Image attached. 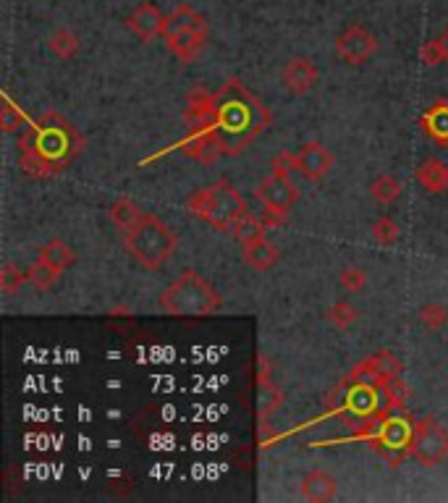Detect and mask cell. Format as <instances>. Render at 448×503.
<instances>
[{
  "label": "cell",
  "mask_w": 448,
  "mask_h": 503,
  "mask_svg": "<svg viewBox=\"0 0 448 503\" xmlns=\"http://www.w3.org/2000/svg\"><path fill=\"white\" fill-rule=\"evenodd\" d=\"M84 145L87 139L68 118L45 113L19 137V163L32 178H51L68 166Z\"/></svg>",
  "instance_id": "6da1fadb"
},
{
  "label": "cell",
  "mask_w": 448,
  "mask_h": 503,
  "mask_svg": "<svg viewBox=\"0 0 448 503\" xmlns=\"http://www.w3.org/2000/svg\"><path fill=\"white\" fill-rule=\"evenodd\" d=\"M216 98H218L216 134L224 147V158H236L255 139L265 134V129L271 126V113L239 79H228L221 92H216Z\"/></svg>",
  "instance_id": "7a4b0ae2"
},
{
  "label": "cell",
  "mask_w": 448,
  "mask_h": 503,
  "mask_svg": "<svg viewBox=\"0 0 448 503\" xmlns=\"http://www.w3.org/2000/svg\"><path fill=\"white\" fill-rule=\"evenodd\" d=\"M224 307L221 291L197 271H184L161 294V310L173 318H208Z\"/></svg>",
  "instance_id": "3957f363"
},
{
  "label": "cell",
  "mask_w": 448,
  "mask_h": 503,
  "mask_svg": "<svg viewBox=\"0 0 448 503\" xmlns=\"http://www.w3.org/2000/svg\"><path fill=\"white\" fill-rule=\"evenodd\" d=\"M186 210L210 228H216L221 233H231L233 225L239 224V218L247 213V202L236 192L233 184H228L225 178H218L202 189H194L186 200Z\"/></svg>",
  "instance_id": "277c9868"
},
{
  "label": "cell",
  "mask_w": 448,
  "mask_h": 503,
  "mask_svg": "<svg viewBox=\"0 0 448 503\" xmlns=\"http://www.w3.org/2000/svg\"><path fill=\"white\" fill-rule=\"evenodd\" d=\"M176 244H178V239H176L173 228L150 213H145L139 218V224L123 231L126 252L147 271H158L176 252Z\"/></svg>",
  "instance_id": "5b68a950"
},
{
  "label": "cell",
  "mask_w": 448,
  "mask_h": 503,
  "mask_svg": "<svg viewBox=\"0 0 448 503\" xmlns=\"http://www.w3.org/2000/svg\"><path fill=\"white\" fill-rule=\"evenodd\" d=\"M208 37H210V21L200 11H194L189 5H181V8H176L170 13L169 27L163 32V40H166L169 51L184 63H189V60L200 56V51L205 48Z\"/></svg>",
  "instance_id": "8992f818"
},
{
  "label": "cell",
  "mask_w": 448,
  "mask_h": 503,
  "mask_svg": "<svg viewBox=\"0 0 448 503\" xmlns=\"http://www.w3.org/2000/svg\"><path fill=\"white\" fill-rule=\"evenodd\" d=\"M406 453L422 467H436L448 459V428L436 417H422L412 425Z\"/></svg>",
  "instance_id": "52a82bcc"
},
{
  "label": "cell",
  "mask_w": 448,
  "mask_h": 503,
  "mask_svg": "<svg viewBox=\"0 0 448 503\" xmlns=\"http://www.w3.org/2000/svg\"><path fill=\"white\" fill-rule=\"evenodd\" d=\"M255 197L263 202L265 210L276 213V216H280V218L286 221V216L291 213V208H294L296 200H299V189H296V184L291 181V176H283V173L271 170V173L257 184Z\"/></svg>",
  "instance_id": "ba28073f"
},
{
  "label": "cell",
  "mask_w": 448,
  "mask_h": 503,
  "mask_svg": "<svg viewBox=\"0 0 448 503\" xmlns=\"http://www.w3.org/2000/svg\"><path fill=\"white\" fill-rule=\"evenodd\" d=\"M336 56L349 63V66H365L370 58L378 53V37L362 27V24H351L346 27L336 37Z\"/></svg>",
  "instance_id": "9c48e42d"
},
{
  "label": "cell",
  "mask_w": 448,
  "mask_h": 503,
  "mask_svg": "<svg viewBox=\"0 0 448 503\" xmlns=\"http://www.w3.org/2000/svg\"><path fill=\"white\" fill-rule=\"evenodd\" d=\"M184 123L186 131H216L218 123V98L202 87L192 90L186 108H184Z\"/></svg>",
  "instance_id": "30bf717a"
},
{
  "label": "cell",
  "mask_w": 448,
  "mask_h": 503,
  "mask_svg": "<svg viewBox=\"0 0 448 503\" xmlns=\"http://www.w3.org/2000/svg\"><path fill=\"white\" fill-rule=\"evenodd\" d=\"M318 79H320L318 66L304 56L286 60L283 68H280V84H283L286 92L294 95V98H304V95H310L312 87L318 84Z\"/></svg>",
  "instance_id": "8fae6325"
},
{
  "label": "cell",
  "mask_w": 448,
  "mask_h": 503,
  "mask_svg": "<svg viewBox=\"0 0 448 503\" xmlns=\"http://www.w3.org/2000/svg\"><path fill=\"white\" fill-rule=\"evenodd\" d=\"M294 161H296V170L302 173V178H307L312 184L323 181L334 168V155L323 142H304L294 153Z\"/></svg>",
  "instance_id": "7c38bea8"
},
{
  "label": "cell",
  "mask_w": 448,
  "mask_h": 503,
  "mask_svg": "<svg viewBox=\"0 0 448 503\" xmlns=\"http://www.w3.org/2000/svg\"><path fill=\"white\" fill-rule=\"evenodd\" d=\"M126 27L139 37V40H155V37H163L166 27H169V16L155 5V3H139L129 19H126Z\"/></svg>",
  "instance_id": "4fadbf2b"
},
{
  "label": "cell",
  "mask_w": 448,
  "mask_h": 503,
  "mask_svg": "<svg viewBox=\"0 0 448 503\" xmlns=\"http://www.w3.org/2000/svg\"><path fill=\"white\" fill-rule=\"evenodd\" d=\"M398 373H401V362L393 357L391 351H381V354H375V357H367L362 365H357V367L351 370V378H354V383L378 386V383L393 381Z\"/></svg>",
  "instance_id": "5bb4252c"
},
{
  "label": "cell",
  "mask_w": 448,
  "mask_h": 503,
  "mask_svg": "<svg viewBox=\"0 0 448 503\" xmlns=\"http://www.w3.org/2000/svg\"><path fill=\"white\" fill-rule=\"evenodd\" d=\"M178 147H181L184 158H192V161L205 163V166H210L218 158H224V147H221L218 134L213 129L210 131H189L186 139Z\"/></svg>",
  "instance_id": "9a60e30c"
},
{
  "label": "cell",
  "mask_w": 448,
  "mask_h": 503,
  "mask_svg": "<svg viewBox=\"0 0 448 503\" xmlns=\"http://www.w3.org/2000/svg\"><path fill=\"white\" fill-rule=\"evenodd\" d=\"M241 252H244V263H247L252 271H260V273L271 271V268L279 263V247H276L273 241H268L265 233L241 241Z\"/></svg>",
  "instance_id": "2e32d148"
},
{
  "label": "cell",
  "mask_w": 448,
  "mask_h": 503,
  "mask_svg": "<svg viewBox=\"0 0 448 503\" xmlns=\"http://www.w3.org/2000/svg\"><path fill=\"white\" fill-rule=\"evenodd\" d=\"M299 493L304 501L312 503H326L334 501L338 493V480L334 475L323 472V469H315V472H307L299 483Z\"/></svg>",
  "instance_id": "e0dca14e"
},
{
  "label": "cell",
  "mask_w": 448,
  "mask_h": 503,
  "mask_svg": "<svg viewBox=\"0 0 448 503\" xmlns=\"http://www.w3.org/2000/svg\"><path fill=\"white\" fill-rule=\"evenodd\" d=\"M417 184L430 194H446L448 192V166L438 158H428L417 166Z\"/></svg>",
  "instance_id": "ac0fdd59"
},
{
  "label": "cell",
  "mask_w": 448,
  "mask_h": 503,
  "mask_svg": "<svg viewBox=\"0 0 448 503\" xmlns=\"http://www.w3.org/2000/svg\"><path fill=\"white\" fill-rule=\"evenodd\" d=\"M420 123L436 145H448V100H438L430 111L422 113Z\"/></svg>",
  "instance_id": "d6986e66"
},
{
  "label": "cell",
  "mask_w": 448,
  "mask_h": 503,
  "mask_svg": "<svg viewBox=\"0 0 448 503\" xmlns=\"http://www.w3.org/2000/svg\"><path fill=\"white\" fill-rule=\"evenodd\" d=\"M108 216H111V221L115 228L129 231L131 225L139 224V218H142L145 213L137 208V202H134V200H129V197H118L111 208H108Z\"/></svg>",
  "instance_id": "ffe728a7"
},
{
  "label": "cell",
  "mask_w": 448,
  "mask_h": 503,
  "mask_svg": "<svg viewBox=\"0 0 448 503\" xmlns=\"http://www.w3.org/2000/svg\"><path fill=\"white\" fill-rule=\"evenodd\" d=\"M401 192H404V186H401V181L391 176V173H383V176H378L373 184H370V197L378 202V205H393L398 197H401Z\"/></svg>",
  "instance_id": "44dd1931"
},
{
  "label": "cell",
  "mask_w": 448,
  "mask_h": 503,
  "mask_svg": "<svg viewBox=\"0 0 448 503\" xmlns=\"http://www.w3.org/2000/svg\"><path fill=\"white\" fill-rule=\"evenodd\" d=\"M40 260H45V263H51L53 268H58L60 273L66 271V268H71L74 265V260H76V252L66 244V241H60V239H53V241H48L43 249H40Z\"/></svg>",
  "instance_id": "7402d4cb"
},
{
  "label": "cell",
  "mask_w": 448,
  "mask_h": 503,
  "mask_svg": "<svg viewBox=\"0 0 448 503\" xmlns=\"http://www.w3.org/2000/svg\"><path fill=\"white\" fill-rule=\"evenodd\" d=\"M48 48H51V53H56L58 58L68 60V58H74L79 53V40H76V35H74L68 27H56V29L51 32V37H48Z\"/></svg>",
  "instance_id": "603a6c76"
},
{
  "label": "cell",
  "mask_w": 448,
  "mask_h": 503,
  "mask_svg": "<svg viewBox=\"0 0 448 503\" xmlns=\"http://www.w3.org/2000/svg\"><path fill=\"white\" fill-rule=\"evenodd\" d=\"M27 276H29V283H32L37 291H51L58 283V279H60V271L53 268L51 263H45V260L37 257V263L27 271Z\"/></svg>",
  "instance_id": "cb8c5ba5"
},
{
  "label": "cell",
  "mask_w": 448,
  "mask_h": 503,
  "mask_svg": "<svg viewBox=\"0 0 448 503\" xmlns=\"http://www.w3.org/2000/svg\"><path fill=\"white\" fill-rule=\"evenodd\" d=\"M417 320L428 328V331H441L448 323V310L438 302H428L417 310Z\"/></svg>",
  "instance_id": "d4e9b609"
},
{
  "label": "cell",
  "mask_w": 448,
  "mask_h": 503,
  "mask_svg": "<svg viewBox=\"0 0 448 503\" xmlns=\"http://www.w3.org/2000/svg\"><path fill=\"white\" fill-rule=\"evenodd\" d=\"M268 228H265V221H263V216H252L249 210L239 218V224L233 225V239L241 244V241H247V239H252V236H260V233H265Z\"/></svg>",
  "instance_id": "484cf974"
},
{
  "label": "cell",
  "mask_w": 448,
  "mask_h": 503,
  "mask_svg": "<svg viewBox=\"0 0 448 503\" xmlns=\"http://www.w3.org/2000/svg\"><path fill=\"white\" fill-rule=\"evenodd\" d=\"M357 318H359V312H357L349 302H336V304L328 307V323H331L336 331L351 328V326L357 323Z\"/></svg>",
  "instance_id": "4316f807"
},
{
  "label": "cell",
  "mask_w": 448,
  "mask_h": 503,
  "mask_svg": "<svg viewBox=\"0 0 448 503\" xmlns=\"http://www.w3.org/2000/svg\"><path fill=\"white\" fill-rule=\"evenodd\" d=\"M398 236H401V225L396 224L393 218L389 216H383V218H378L375 224H373V239L381 244V247H391L398 241Z\"/></svg>",
  "instance_id": "83f0119b"
},
{
  "label": "cell",
  "mask_w": 448,
  "mask_h": 503,
  "mask_svg": "<svg viewBox=\"0 0 448 503\" xmlns=\"http://www.w3.org/2000/svg\"><path fill=\"white\" fill-rule=\"evenodd\" d=\"M27 123V115L21 113V108H16L8 98L3 100V108H0V129L5 134H13V131H21Z\"/></svg>",
  "instance_id": "f1b7e54d"
},
{
  "label": "cell",
  "mask_w": 448,
  "mask_h": 503,
  "mask_svg": "<svg viewBox=\"0 0 448 503\" xmlns=\"http://www.w3.org/2000/svg\"><path fill=\"white\" fill-rule=\"evenodd\" d=\"M27 280H29V276H27L21 268L11 265V263H5V265H3V271H0V288H3V291H8V294H13L16 288H21Z\"/></svg>",
  "instance_id": "f546056e"
},
{
  "label": "cell",
  "mask_w": 448,
  "mask_h": 503,
  "mask_svg": "<svg viewBox=\"0 0 448 503\" xmlns=\"http://www.w3.org/2000/svg\"><path fill=\"white\" fill-rule=\"evenodd\" d=\"M338 283H341L343 291L357 294V291H362V288L367 286V276H365V271H359V268H343L341 276H338Z\"/></svg>",
  "instance_id": "4dcf8cb0"
},
{
  "label": "cell",
  "mask_w": 448,
  "mask_h": 503,
  "mask_svg": "<svg viewBox=\"0 0 448 503\" xmlns=\"http://www.w3.org/2000/svg\"><path fill=\"white\" fill-rule=\"evenodd\" d=\"M420 60L425 63V66H441L444 60H446V51H444V43H441V37H436V40H428L422 48H420Z\"/></svg>",
  "instance_id": "1f68e13d"
},
{
  "label": "cell",
  "mask_w": 448,
  "mask_h": 503,
  "mask_svg": "<svg viewBox=\"0 0 448 503\" xmlns=\"http://www.w3.org/2000/svg\"><path fill=\"white\" fill-rule=\"evenodd\" d=\"M296 168V161H294V153H280L273 158V163H271V170H276V173H283V176H291V170Z\"/></svg>",
  "instance_id": "d6a6232c"
},
{
  "label": "cell",
  "mask_w": 448,
  "mask_h": 503,
  "mask_svg": "<svg viewBox=\"0 0 448 503\" xmlns=\"http://www.w3.org/2000/svg\"><path fill=\"white\" fill-rule=\"evenodd\" d=\"M441 43H444V51H446V60H448V27L444 29V35H441Z\"/></svg>",
  "instance_id": "836d02e7"
}]
</instances>
